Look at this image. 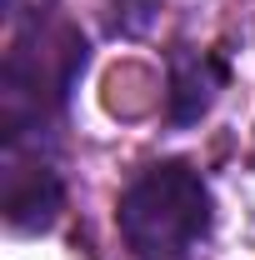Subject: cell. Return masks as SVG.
I'll use <instances>...</instances> for the list:
<instances>
[{
  "mask_svg": "<svg viewBox=\"0 0 255 260\" xmlns=\"http://www.w3.org/2000/svg\"><path fill=\"white\" fill-rule=\"evenodd\" d=\"M115 230L130 260H195L215 230V190L190 160H150L115 200Z\"/></svg>",
  "mask_w": 255,
  "mask_h": 260,
  "instance_id": "cell-2",
  "label": "cell"
},
{
  "mask_svg": "<svg viewBox=\"0 0 255 260\" xmlns=\"http://www.w3.org/2000/svg\"><path fill=\"white\" fill-rule=\"evenodd\" d=\"M5 20H10V40L0 60V145L50 140L90 65V40L55 0L35 10H20L15 0Z\"/></svg>",
  "mask_w": 255,
  "mask_h": 260,
  "instance_id": "cell-1",
  "label": "cell"
},
{
  "mask_svg": "<svg viewBox=\"0 0 255 260\" xmlns=\"http://www.w3.org/2000/svg\"><path fill=\"white\" fill-rule=\"evenodd\" d=\"M65 210V175L50 140L0 145V220L10 235H45Z\"/></svg>",
  "mask_w": 255,
  "mask_h": 260,
  "instance_id": "cell-3",
  "label": "cell"
},
{
  "mask_svg": "<svg viewBox=\"0 0 255 260\" xmlns=\"http://www.w3.org/2000/svg\"><path fill=\"white\" fill-rule=\"evenodd\" d=\"M165 70H170L165 75V125L175 130L205 120L220 90L230 85V60L220 50H195L185 40H175L165 50Z\"/></svg>",
  "mask_w": 255,
  "mask_h": 260,
  "instance_id": "cell-4",
  "label": "cell"
},
{
  "mask_svg": "<svg viewBox=\"0 0 255 260\" xmlns=\"http://www.w3.org/2000/svg\"><path fill=\"white\" fill-rule=\"evenodd\" d=\"M155 10H160V0H110V30L115 35H145Z\"/></svg>",
  "mask_w": 255,
  "mask_h": 260,
  "instance_id": "cell-5",
  "label": "cell"
}]
</instances>
